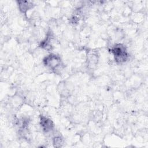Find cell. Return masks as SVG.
I'll list each match as a JSON object with an SVG mask.
<instances>
[{
    "mask_svg": "<svg viewBox=\"0 0 148 148\" xmlns=\"http://www.w3.org/2000/svg\"><path fill=\"white\" fill-rule=\"evenodd\" d=\"M115 60L119 62H124L127 60L128 55L125 47L121 44L116 45L112 49Z\"/></svg>",
    "mask_w": 148,
    "mask_h": 148,
    "instance_id": "6da1fadb",
    "label": "cell"
},
{
    "mask_svg": "<svg viewBox=\"0 0 148 148\" xmlns=\"http://www.w3.org/2000/svg\"><path fill=\"white\" fill-rule=\"evenodd\" d=\"M44 62L47 66H49L52 69H54L60 65L61 60L60 58L56 54H50L45 58Z\"/></svg>",
    "mask_w": 148,
    "mask_h": 148,
    "instance_id": "7a4b0ae2",
    "label": "cell"
},
{
    "mask_svg": "<svg viewBox=\"0 0 148 148\" xmlns=\"http://www.w3.org/2000/svg\"><path fill=\"white\" fill-rule=\"evenodd\" d=\"M40 122H41V125L43 129L46 132H48L52 130L53 127V124L50 119H47L46 117L42 116L40 118Z\"/></svg>",
    "mask_w": 148,
    "mask_h": 148,
    "instance_id": "3957f363",
    "label": "cell"
},
{
    "mask_svg": "<svg viewBox=\"0 0 148 148\" xmlns=\"http://www.w3.org/2000/svg\"><path fill=\"white\" fill-rule=\"evenodd\" d=\"M18 3L20 10L24 13L31 8V5H32L29 1H18Z\"/></svg>",
    "mask_w": 148,
    "mask_h": 148,
    "instance_id": "277c9868",
    "label": "cell"
}]
</instances>
